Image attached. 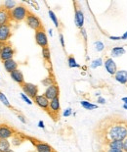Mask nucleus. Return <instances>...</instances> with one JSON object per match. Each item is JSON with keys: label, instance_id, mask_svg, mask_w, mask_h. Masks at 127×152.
Returning a JSON list of instances; mask_svg holds the SVG:
<instances>
[{"label": "nucleus", "instance_id": "1", "mask_svg": "<svg viewBox=\"0 0 127 152\" xmlns=\"http://www.w3.org/2000/svg\"><path fill=\"white\" fill-rule=\"evenodd\" d=\"M100 135L105 145L113 140L123 141L127 137V121L115 116L106 119L100 127Z\"/></svg>", "mask_w": 127, "mask_h": 152}, {"label": "nucleus", "instance_id": "2", "mask_svg": "<svg viewBox=\"0 0 127 152\" xmlns=\"http://www.w3.org/2000/svg\"><path fill=\"white\" fill-rule=\"evenodd\" d=\"M28 9L25 7V5H17L13 10L10 12V16H11V21H14L16 23H20L22 21H25L28 15Z\"/></svg>", "mask_w": 127, "mask_h": 152}, {"label": "nucleus", "instance_id": "3", "mask_svg": "<svg viewBox=\"0 0 127 152\" xmlns=\"http://www.w3.org/2000/svg\"><path fill=\"white\" fill-rule=\"evenodd\" d=\"M25 24L28 28H30L31 30H33L35 31L43 30V25H42L41 20L37 17L36 15H34L33 13L29 12L27 19H25Z\"/></svg>", "mask_w": 127, "mask_h": 152}, {"label": "nucleus", "instance_id": "4", "mask_svg": "<svg viewBox=\"0 0 127 152\" xmlns=\"http://www.w3.org/2000/svg\"><path fill=\"white\" fill-rule=\"evenodd\" d=\"M22 91L30 99H34L38 95V86L31 83H25L22 86Z\"/></svg>", "mask_w": 127, "mask_h": 152}, {"label": "nucleus", "instance_id": "5", "mask_svg": "<svg viewBox=\"0 0 127 152\" xmlns=\"http://www.w3.org/2000/svg\"><path fill=\"white\" fill-rule=\"evenodd\" d=\"M25 138H28V140L31 141V143L34 145L35 149H36L37 152H53L54 151L51 145H49L46 142H42L40 140H37L32 137H25Z\"/></svg>", "mask_w": 127, "mask_h": 152}, {"label": "nucleus", "instance_id": "6", "mask_svg": "<svg viewBox=\"0 0 127 152\" xmlns=\"http://www.w3.org/2000/svg\"><path fill=\"white\" fill-rule=\"evenodd\" d=\"M60 109H61V105H60V98H54L50 100V103H49V109H48V113L51 117H53L54 119H56L59 116V113H60Z\"/></svg>", "mask_w": 127, "mask_h": 152}, {"label": "nucleus", "instance_id": "7", "mask_svg": "<svg viewBox=\"0 0 127 152\" xmlns=\"http://www.w3.org/2000/svg\"><path fill=\"white\" fill-rule=\"evenodd\" d=\"M14 55H15V49L13 48L11 44L7 42L5 44L4 48L1 50V52H0V60H1L2 62H4V61L13 59Z\"/></svg>", "mask_w": 127, "mask_h": 152}, {"label": "nucleus", "instance_id": "8", "mask_svg": "<svg viewBox=\"0 0 127 152\" xmlns=\"http://www.w3.org/2000/svg\"><path fill=\"white\" fill-rule=\"evenodd\" d=\"M16 131L6 124H0V140H9L15 135Z\"/></svg>", "mask_w": 127, "mask_h": 152}, {"label": "nucleus", "instance_id": "9", "mask_svg": "<svg viewBox=\"0 0 127 152\" xmlns=\"http://www.w3.org/2000/svg\"><path fill=\"white\" fill-rule=\"evenodd\" d=\"M12 35L11 24L0 26V42L7 43Z\"/></svg>", "mask_w": 127, "mask_h": 152}, {"label": "nucleus", "instance_id": "10", "mask_svg": "<svg viewBox=\"0 0 127 152\" xmlns=\"http://www.w3.org/2000/svg\"><path fill=\"white\" fill-rule=\"evenodd\" d=\"M34 37H35V42H36V44L39 45L41 48L48 47V37H47L46 33H45L44 28L43 30L35 31Z\"/></svg>", "mask_w": 127, "mask_h": 152}, {"label": "nucleus", "instance_id": "11", "mask_svg": "<svg viewBox=\"0 0 127 152\" xmlns=\"http://www.w3.org/2000/svg\"><path fill=\"white\" fill-rule=\"evenodd\" d=\"M44 95L46 96L49 100H52L54 98L59 97V95H60V88H59L57 83L50 86H48L46 88V90H45Z\"/></svg>", "mask_w": 127, "mask_h": 152}, {"label": "nucleus", "instance_id": "12", "mask_svg": "<svg viewBox=\"0 0 127 152\" xmlns=\"http://www.w3.org/2000/svg\"><path fill=\"white\" fill-rule=\"evenodd\" d=\"M33 101L39 108H41L42 110H44V111H48L50 100H49L44 94H38L36 97L33 99Z\"/></svg>", "mask_w": 127, "mask_h": 152}, {"label": "nucleus", "instance_id": "13", "mask_svg": "<svg viewBox=\"0 0 127 152\" xmlns=\"http://www.w3.org/2000/svg\"><path fill=\"white\" fill-rule=\"evenodd\" d=\"M104 66H105V69L107 72L112 76H115L117 71H118L115 60H113L112 58H107L105 60V62H104Z\"/></svg>", "mask_w": 127, "mask_h": 152}, {"label": "nucleus", "instance_id": "14", "mask_svg": "<svg viewBox=\"0 0 127 152\" xmlns=\"http://www.w3.org/2000/svg\"><path fill=\"white\" fill-rule=\"evenodd\" d=\"M74 23L78 28H82L84 25V14L80 8H74Z\"/></svg>", "mask_w": 127, "mask_h": 152}, {"label": "nucleus", "instance_id": "15", "mask_svg": "<svg viewBox=\"0 0 127 152\" xmlns=\"http://www.w3.org/2000/svg\"><path fill=\"white\" fill-rule=\"evenodd\" d=\"M10 76H11V79L14 80L15 83H17L18 85H20L21 86L25 83V77H24V74H22V72L21 70L17 69V70L13 71L12 73H10Z\"/></svg>", "mask_w": 127, "mask_h": 152}, {"label": "nucleus", "instance_id": "16", "mask_svg": "<svg viewBox=\"0 0 127 152\" xmlns=\"http://www.w3.org/2000/svg\"><path fill=\"white\" fill-rule=\"evenodd\" d=\"M10 21H11L10 12L5 10L3 7H0V26L10 24Z\"/></svg>", "mask_w": 127, "mask_h": 152}, {"label": "nucleus", "instance_id": "17", "mask_svg": "<svg viewBox=\"0 0 127 152\" xmlns=\"http://www.w3.org/2000/svg\"><path fill=\"white\" fill-rule=\"evenodd\" d=\"M115 79L117 83L121 85H126L127 83V71L126 70H118L115 75Z\"/></svg>", "mask_w": 127, "mask_h": 152}, {"label": "nucleus", "instance_id": "18", "mask_svg": "<svg viewBox=\"0 0 127 152\" xmlns=\"http://www.w3.org/2000/svg\"><path fill=\"white\" fill-rule=\"evenodd\" d=\"M3 66H4V69L7 71L8 73H12L13 71L18 69V63L16 62L14 59L4 61V62H3Z\"/></svg>", "mask_w": 127, "mask_h": 152}, {"label": "nucleus", "instance_id": "19", "mask_svg": "<svg viewBox=\"0 0 127 152\" xmlns=\"http://www.w3.org/2000/svg\"><path fill=\"white\" fill-rule=\"evenodd\" d=\"M106 146L110 149L115 150H123V141L122 140H113L106 144Z\"/></svg>", "mask_w": 127, "mask_h": 152}, {"label": "nucleus", "instance_id": "20", "mask_svg": "<svg viewBox=\"0 0 127 152\" xmlns=\"http://www.w3.org/2000/svg\"><path fill=\"white\" fill-rule=\"evenodd\" d=\"M126 53L125 51V48L122 47V46H116V47H113L112 51H110V55L112 57H120L122 55H124Z\"/></svg>", "mask_w": 127, "mask_h": 152}, {"label": "nucleus", "instance_id": "21", "mask_svg": "<svg viewBox=\"0 0 127 152\" xmlns=\"http://www.w3.org/2000/svg\"><path fill=\"white\" fill-rule=\"evenodd\" d=\"M16 6H17V2L14 1V0H6V1L3 2V6L2 7L7 10L9 12H11L13 9H14Z\"/></svg>", "mask_w": 127, "mask_h": 152}, {"label": "nucleus", "instance_id": "22", "mask_svg": "<svg viewBox=\"0 0 127 152\" xmlns=\"http://www.w3.org/2000/svg\"><path fill=\"white\" fill-rule=\"evenodd\" d=\"M11 149V143L8 140H0V152H7Z\"/></svg>", "mask_w": 127, "mask_h": 152}, {"label": "nucleus", "instance_id": "23", "mask_svg": "<svg viewBox=\"0 0 127 152\" xmlns=\"http://www.w3.org/2000/svg\"><path fill=\"white\" fill-rule=\"evenodd\" d=\"M80 105L86 110H95L98 108V105L93 104L92 102H89V101H87V100H82V101H80Z\"/></svg>", "mask_w": 127, "mask_h": 152}, {"label": "nucleus", "instance_id": "24", "mask_svg": "<svg viewBox=\"0 0 127 152\" xmlns=\"http://www.w3.org/2000/svg\"><path fill=\"white\" fill-rule=\"evenodd\" d=\"M48 15H49V18L51 19V21L53 22V24L55 25V27H56L57 28H59V27H60V23H59V20H58V17L56 16V14L49 9L48 11Z\"/></svg>", "mask_w": 127, "mask_h": 152}, {"label": "nucleus", "instance_id": "25", "mask_svg": "<svg viewBox=\"0 0 127 152\" xmlns=\"http://www.w3.org/2000/svg\"><path fill=\"white\" fill-rule=\"evenodd\" d=\"M21 137H22L21 134H18V132H16L14 137H12V143H13V145H15V146H19V145L21 144L22 141H24V138H21Z\"/></svg>", "mask_w": 127, "mask_h": 152}, {"label": "nucleus", "instance_id": "26", "mask_svg": "<svg viewBox=\"0 0 127 152\" xmlns=\"http://www.w3.org/2000/svg\"><path fill=\"white\" fill-rule=\"evenodd\" d=\"M67 65L70 68H80L79 64H77L75 58H74L73 55H70L67 58Z\"/></svg>", "mask_w": 127, "mask_h": 152}, {"label": "nucleus", "instance_id": "27", "mask_svg": "<svg viewBox=\"0 0 127 152\" xmlns=\"http://www.w3.org/2000/svg\"><path fill=\"white\" fill-rule=\"evenodd\" d=\"M42 57L45 61H47L48 63H50V60H51V52H50V49L49 47H44L42 48Z\"/></svg>", "mask_w": 127, "mask_h": 152}, {"label": "nucleus", "instance_id": "28", "mask_svg": "<svg viewBox=\"0 0 127 152\" xmlns=\"http://www.w3.org/2000/svg\"><path fill=\"white\" fill-rule=\"evenodd\" d=\"M0 102H2V104H3V105H5L6 107H8V108H12L11 103L9 102L8 98L6 97V95H5L4 93H3L2 91H0Z\"/></svg>", "mask_w": 127, "mask_h": 152}, {"label": "nucleus", "instance_id": "29", "mask_svg": "<svg viewBox=\"0 0 127 152\" xmlns=\"http://www.w3.org/2000/svg\"><path fill=\"white\" fill-rule=\"evenodd\" d=\"M41 83H42V85H43L44 86H47V87L52 86V85H54V83H56V82H55V80H54V77H51V76L47 77L46 79H44Z\"/></svg>", "mask_w": 127, "mask_h": 152}, {"label": "nucleus", "instance_id": "30", "mask_svg": "<svg viewBox=\"0 0 127 152\" xmlns=\"http://www.w3.org/2000/svg\"><path fill=\"white\" fill-rule=\"evenodd\" d=\"M102 65H104L103 59H102V58H97V59L93 60L92 62H91V65H90V67L92 68V69H96V68H98V67H101Z\"/></svg>", "mask_w": 127, "mask_h": 152}, {"label": "nucleus", "instance_id": "31", "mask_svg": "<svg viewBox=\"0 0 127 152\" xmlns=\"http://www.w3.org/2000/svg\"><path fill=\"white\" fill-rule=\"evenodd\" d=\"M94 46H95V49H96V51H98V52H102V51L105 49V44H104L101 40L95 41Z\"/></svg>", "mask_w": 127, "mask_h": 152}, {"label": "nucleus", "instance_id": "32", "mask_svg": "<svg viewBox=\"0 0 127 152\" xmlns=\"http://www.w3.org/2000/svg\"><path fill=\"white\" fill-rule=\"evenodd\" d=\"M20 95H21V98H22V100H24V101H25V103H27V104H28V105H32V103H33V102H32V100H31L30 98H29L28 96L25 95L24 92L21 93Z\"/></svg>", "mask_w": 127, "mask_h": 152}, {"label": "nucleus", "instance_id": "33", "mask_svg": "<svg viewBox=\"0 0 127 152\" xmlns=\"http://www.w3.org/2000/svg\"><path fill=\"white\" fill-rule=\"evenodd\" d=\"M73 114V110H71V108L70 107H68V108H67L66 110L64 111V113H63V116L64 117H70V116Z\"/></svg>", "mask_w": 127, "mask_h": 152}, {"label": "nucleus", "instance_id": "34", "mask_svg": "<svg viewBox=\"0 0 127 152\" xmlns=\"http://www.w3.org/2000/svg\"><path fill=\"white\" fill-rule=\"evenodd\" d=\"M80 34L81 35H82V37H83V39H84V42H87V33H86V31H85V28H80Z\"/></svg>", "mask_w": 127, "mask_h": 152}, {"label": "nucleus", "instance_id": "35", "mask_svg": "<svg viewBox=\"0 0 127 152\" xmlns=\"http://www.w3.org/2000/svg\"><path fill=\"white\" fill-rule=\"evenodd\" d=\"M59 39H60V42H61L62 47H63L64 49H65V46H66V44H65V38H64V34H59Z\"/></svg>", "mask_w": 127, "mask_h": 152}, {"label": "nucleus", "instance_id": "36", "mask_svg": "<svg viewBox=\"0 0 127 152\" xmlns=\"http://www.w3.org/2000/svg\"><path fill=\"white\" fill-rule=\"evenodd\" d=\"M17 117H18V119L21 121L22 124H27V119H25V117L24 115H22V114H18L17 115Z\"/></svg>", "mask_w": 127, "mask_h": 152}, {"label": "nucleus", "instance_id": "37", "mask_svg": "<svg viewBox=\"0 0 127 152\" xmlns=\"http://www.w3.org/2000/svg\"><path fill=\"white\" fill-rule=\"evenodd\" d=\"M97 102L99 103V104H106V99L104 98V97H102V96H99L98 97V99H97Z\"/></svg>", "mask_w": 127, "mask_h": 152}, {"label": "nucleus", "instance_id": "38", "mask_svg": "<svg viewBox=\"0 0 127 152\" xmlns=\"http://www.w3.org/2000/svg\"><path fill=\"white\" fill-rule=\"evenodd\" d=\"M123 151L127 152V137L123 140Z\"/></svg>", "mask_w": 127, "mask_h": 152}, {"label": "nucleus", "instance_id": "39", "mask_svg": "<svg viewBox=\"0 0 127 152\" xmlns=\"http://www.w3.org/2000/svg\"><path fill=\"white\" fill-rule=\"evenodd\" d=\"M109 38L112 40H119V39H121V37H113V35H110Z\"/></svg>", "mask_w": 127, "mask_h": 152}, {"label": "nucleus", "instance_id": "40", "mask_svg": "<svg viewBox=\"0 0 127 152\" xmlns=\"http://www.w3.org/2000/svg\"><path fill=\"white\" fill-rule=\"evenodd\" d=\"M105 152H124L123 150H115V149H110V148H107V150H105Z\"/></svg>", "mask_w": 127, "mask_h": 152}, {"label": "nucleus", "instance_id": "41", "mask_svg": "<svg viewBox=\"0 0 127 152\" xmlns=\"http://www.w3.org/2000/svg\"><path fill=\"white\" fill-rule=\"evenodd\" d=\"M38 127H39V128H41V129H44V128H45L44 122H43V121H39V122H38Z\"/></svg>", "mask_w": 127, "mask_h": 152}, {"label": "nucleus", "instance_id": "42", "mask_svg": "<svg viewBox=\"0 0 127 152\" xmlns=\"http://www.w3.org/2000/svg\"><path fill=\"white\" fill-rule=\"evenodd\" d=\"M121 39H122V40H126V39H127V31L121 35Z\"/></svg>", "mask_w": 127, "mask_h": 152}, {"label": "nucleus", "instance_id": "43", "mask_svg": "<svg viewBox=\"0 0 127 152\" xmlns=\"http://www.w3.org/2000/svg\"><path fill=\"white\" fill-rule=\"evenodd\" d=\"M121 101L123 102V104H126L127 105V97H122L121 98Z\"/></svg>", "mask_w": 127, "mask_h": 152}, {"label": "nucleus", "instance_id": "44", "mask_svg": "<svg viewBox=\"0 0 127 152\" xmlns=\"http://www.w3.org/2000/svg\"><path fill=\"white\" fill-rule=\"evenodd\" d=\"M5 44L6 43H3V42H0V52H1V50L4 48V46H5Z\"/></svg>", "mask_w": 127, "mask_h": 152}, {"label": "nucleus", "instance_id": "45", "mask_svg": "<svg viewBox=\"0 0 127 152\" xmlns=\"http://www.w3.org/2000/svg\"><path fill=\"white\" fill-rule=\"evenodd\" d=\"M48 31H49V34H50V37H53V31H52L51 28H50V30H49Z\"/></svg>", "mask_w": 127, "mask_h": 152}, {"label": "nucleus", "instance_id": "46", "mask_svg": "<svg viewBox=\"0 0 127 152\" xmlns=\"http://www.w3.org/2000/svg\"><path fill=\"white\" fill-rule=\"evenodd\" d=\"M122 107L124 108L125 110H127V105H126V104H123V105H122Z\"/></svg>", "mask_w": 127, "mask_h": 152}, {"label": "nucleus", "instance_id": "47", "mask_svg": "<svg viewBox=\"0 0 127 152\" xmlns=\"http://www.w3.org/2000/svg\"><path fill=\"white\" fill-rule=\"evenodd\" d=\"M7 152H14V150H12V149H10V150H8Z\"/></svg>", "mask_w": 127, "mask_h": 152}, {"label": "nucleus", "instance_id": "48", "mask_svg": "<svg viewBox=\"0 0 127 152\" xmlns=\"http://www.w3.org/2000/svg\"><path fill=\"white\" fill-rule=\"evenodd\" d=\"M53 152H57V151H55V150H54V151H53Z\"/></svg>", "mask_w": 127, "mask_h": 152}]
</instances>
